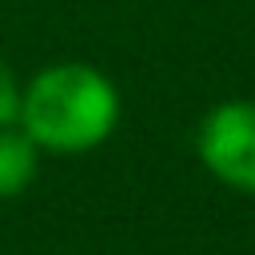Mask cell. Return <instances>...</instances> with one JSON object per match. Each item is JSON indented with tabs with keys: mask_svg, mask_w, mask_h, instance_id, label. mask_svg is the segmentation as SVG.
Instances as JSON below:
<instances>
[{
	"mask_svg": "<svg viewBox=\"0 0 255 255\" xmlns=\"http://www.w3.org/2000/svg\"><path fill=\"white\" fill-rule=\"evenodd\" d=\"M116 116L120 96L92 64L44 68L20 96V124L32 143L48 151H88L104 143L116 128Z\"/></svg>",
	"mask_w": 255,
	"mask_h": 255,
	"instance_id": "1",
	"label": "cell"
},
{
	"mask_svg": "<svg viewBox=\"0 0 255 255\" xmlns=\"http://www.w3.org/2000/svg\"><path fill=\"white\" fill-rule=\"evenodd\" d=\"M199 159L239 191H255V104L231 100L199 124Z\"/></svg>",
	"mask_w": 255,
	"mask_h": 255,
	"instance_id": "2",
	"label": "cell"
},
{
	"mask_svg": "<svg viewBox=\"0 0 255 255\" xmlns=\"http://www.w3.org/2000/svg\"><path fill=\"white\" fill-rule=\"evenodd\" d=\"M36 175V143L28 131L0 128V199L20 195Z\"/></svg>",
	"mask_w": 255,
	"mask_h": 255,
	"instance_id": "3",
	"label": "cell"
},
{
	"mask_svg": "<svg viewBox=\"0 0 255 255\" xmlns=\"http://www.w3.org/2000/svg\"><path fill=\"white\" fill-rule=\"evenodd\" d=\"M20 84H16V76H12V68L0 60V128H12L16 120H20Z\"/></svg>",
	"mask_w": 255,
	"mask_h": 255,
	"instance_id": "4",
	"label": "cell"
}]
</instances>
